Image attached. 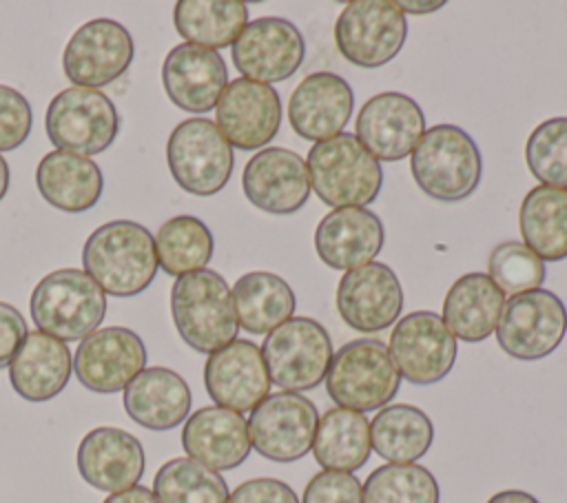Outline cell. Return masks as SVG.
Instances as JSON below:
<instances>
[{"mask_svg": "<svg viewBox=\"0 0 567 503\" xmlns=\"http://www.w3.org/2000/svg\"><path fill=\"white\" fill-rule=\"evenodd\" d=\"M27 332L29 330L22 312L11 304L0 301V368L9 366Z\"/></svg>", "mask_w": 567, "mask_h": 503, "instance_id": "obj_44", "label": "cell"}, {"mask_svg": "<svg viewBox=\"0 0 567 503\" xmlns=\"http://www.w3.org/2000/svg\"><path fill=\"white\" fill-rule=\"evenodd\" d=\"M323 381L337 408L363 414L381 410L394 399L401 374L383 341L352 339L332 355Z\"/></svg>", "mask_w": 567, "mask_h": 503, "instance_id": "obj_6", "label": "cell"}, {"mask_svg": "<svg viewBox=\"0 0 567 503\" xmlns=\"http://www.w3.org/2000/svg\"><path fill=\"white\" fill-rule=\"evenodd\" d=\"M332 339L328 330L310 317H292L261 343V357L270 383L286 392L317 388L332 361Z\"/></svg>", "mask_w": 567, "mask_h": 503, "instance_id": "obj_8", "label": "cell"}, {"mask_svg": "<svg viewBox=\"0 0 567 503\" xmlns=\"http://www.w3.org/2000/svg\"><path fill=\"white\" fill-rule=\"evenodd\" d=\"M410 171L427 197L461 202L478 188L483 157L476 142L461 126L436 124L423 133L410 153Z\"/></svg>", "mask_w": 567, "mask_h": 503, "instance_id": "obj_4", "label": "cell"}, {"mask_svg": "<svg viewBox=\"0 0 567 503\" xmlns=\"http://www.w3.org/2000/svg\"><path fill=\"white\" fill-rule=\"evenodd\" d=\"M228 503H299V499L288 483L270 476H259L239 483L228 494Z\"/></svg>", "mask_w": 567, "mask_h": 503, "instance_id": "obj_43", "label": "cell"}, {"mask_svg": "<svg viewBox=\"0 0 567 503\" xmlns=\"http://www.w3.org/2000/svg\"><path fill=\"white\" fill-rule=\"evenodd\" d=\"M434 441L432 419L416 406L392 403L370 421L372 450L390 463H414Z\"/></svg>", "mask_w": 567, "mask_h": 503, "instance_id": "obj_34", "label": "cell"}, {"mask_svg": "<svg viewBox=\"0 0 567 503\" xmlns=\"http://www.w3.org/2000/svg\"><path fill=\"white\" fill-rule=\"evenodd\" d=\"M35 186L42 199L53 208L84 213L100 202L104 177L91 157L55 148L38 162Z\"/></svg>", "mask_w": 567, "mask_h": 503, "instance_id": "obj_29", "label": "cell"}, {"mask_svg": "<svg viewBox=\"0 0 567 503\" xmlns=\"http://www.w3.org/2000/svg\"><path fill=\"white\" fill-rule=\"evenodd\" d=\"M213 233L195 215L171 217L159 226L155 235L157 266L171 277L204 270L213 257Z\"/></svg>", "mask_w": 567, "mask_h": 503, "instance_id": "obj_36", "label": "cell"}, {"mask_svg": "<svg viewBox=\"0 0 567 503\" xmlns=\"http://www.w3.org/2000/svg\"><path fill=\"white\" fill-rule=\"evenodd\" d=\"M505 292L485 273H465L443 299V321L450 332L467 343L487 339L501 319Z\"/></svg>", "mask_w": 567, "mask_h": 503, "instance_id": "obj_30", "label": "cell"}, {"mask_svg": "<svg viewBox=\"0 0 567 503\" xmlns=\"http://www.w3.org/2000/svg\"><path fill=\"white\" fill-rule=\"evenodd\" d=\"M339 317L359 332H379L396 324L403 310V288L388 264L370 261L348 270L337 286Z\"/></svg>", "mask_w": 567, "mask_h": 503, "instance_id": "obj_19", "label": "cell"}, {"mask_svg": "<svg viewBox=\"0 0 567 503\" xmlns=\"http://www.w3.org/2000/svg\"><path fill=\"white\" fill-rule=\"evenodd\" d=\"M38 330L60 341H82L106 315L104 290L80 268H58L44 275L29 299Z\"/></svg>", "mask_w": 567, "mask_h": 503, "instance_id": "obj_5", "label": "cell"}, {"mask_svg": "<svg viewBox=\"0 0 567 503\" xmlns=\"http://www.w3.org/2000/svg\"><path fill=\"white\" fill-rule=\"evenodd\" d=\"M518 228L543 261L567 259V188L534 186L520 202Z\"/></svg>", "mask_w": 567, "mask_h": 503, "instance_id": "obj_32", "label": "cell"}, {"mask_svg": "<svg viewBox=\"0 0 567 503\" xmlns=\"http://www.w3.org/2000/svg\"><path fill=\"white\" fill-rule=\"evenodd\" d=\"M489 279L509 295L540 288L545 281V261L520 242H501L487 259Z\"/></svg>", "mask_w": 567, "mask_h": 503, "instance_id": "obj_40", "label": "cell"}, {"mask_svg": "<svg viewBox=\"0 0 567 503\" xmlns=\"http://www.w3.org/2000/svg\"><path fill=\"white\" fill-rule=\"evenodd\" d=\"M204 386L219 408L252 412L270 392L261 348L248 339H233L210 352L204 363Z\"/></svg>", "mask_w": 567, "mask_h": 503, "instance_id": "obj_20", "label": "cell"}, {"mask_svg": "<svg viewBox=\"0 0 567 503\" xmlns=\"http://www.w3.org/2000/svg\"><path fill=\"white\" fill-rule=\"evenodd\" d=\"M399 9L405 13H432L443 7V2H396Z\"/></svg>", "mask_w": 567, "mask_h": 503, "instance_id": "obj_47", "label": "cell"}, {"mask_svg": "<svg viewBox=\"0 0 567 503\" xmlns=\"http://www.w3.org/2000/svg\"><path fill=\"white\" fill-rule=\"evenodd\" d=\"M162 84L177 109L206 113L217 106L228 84V69L217 51L182 42L164 58Z\"/></svg>", "mask_w": 567, "mask_h": 503, "instance_id": "obj_24", "label": "cell"}, {"mask_svg": "<svg viewBox=\"0 0 567 503\" xmlns=\"http://www.w3.org/2000/svg\"><path fill=\"white\" fill-rule=\"evenodd\" d=\"M525 162L540 184L567 188V117H549L529 133Z\"/></svg>", "mask_w": 567, "mask_h": 503, "instance_id": "obj_39", "label": "cell"}, {"mask_svg": "<svg viewBox=\"0 0 567 503\" xmlns=\"http://www.w3.org/2000/svg\"><path fill=\"white\" fill-rule=\"evenodd\" d=\"M354 137L381 162L408 157L425 133L421 106L405 93L385 91L372 95L359 111Z\"/></svg>", "mask_w": 567, "mask_h": 503, "instance_id": "obj_18", "label": "cell"}, {"mask_svg": "<svg viewBox=\"0 0 567 503\" xmlns=\"http://www.w3.org/2000/svg\"><path fill=\"white\" fill-rule=\"evenodd\" d=\"M370 421L365 414L330 408L319 417L312 454L323 470L354 472L370 459Z\"/></svg>", "mask_w": 567, "mask_h": 503, "instance_id": "obj_33", "label": "cell"}, {"mask_svg": "<svg viewBox=\"0 0 567 503\" xmlns=\"http://www.w3.org/2000/svg\"><path fill=\"white\" fill-rule=\"evenodd\" d=\"M215 124L239 151L266 146L281 126V100L275 86L255 80H230L215 106Z\"/></svg>", "mask_w": 567, "mask_h": 503, "instance_id": "obj_17", "label": "cell"}, {"mask_svg": "<svg viewBox=\"0 0 567 503\" xmlns=\"http://www.w3.org/2000/svg\"><path fill=\"white\" fill-rule=\"evenodd\" d=\"M78 472L100 492H122L140 483L144 474V445L122 428L100 425L78 445Z\"/></svg>", "mask_w": 567, "mask_h": 503, "instance_id": "obj_22", "label": "cell"}, {"mask_svg": "<svg viewBox=\"0 0 567 503\" xmlns=\"http://www.w3.org/2000/svg\"><path fill=\"white\" fill-rule=\"evenodd\" d=\"M71 370L73 359L64 341L42 330H29L9 361V381L18 397L42 403L66 388Z\"/></svg>", "mask_w": 567, "mask_h": 503, "instance_id": "obj_27", "label": "cell"}, {"mask_svg": "<svg viewBox=\"0 0 567 503\" xmlns=\"http://www.w3.org/2000/svg\"><path fill=\"white\" fill-rule=\"evenodd\" d=\"M434 474L416 463H385L363 483V503H439Z\"/></svg>", "mask_w": 567, "mask_h": 503, "instance_id": "obj_38", "label": "cell"}, {"mask_svg": "<svg viewBox=\"0 0 567 503\" xmlns=\"http://www.w3.org/2000/svg\"><path fill=\"white\" fill-rule=\"evenodd\" d=\"M230 55L241 78L261 84L284 82L301 66L306 42L290 20L264 16L244 27L230 47Z\"/></svg>", "mask_w": 567, "mask_h": 503, "instance_id": "obj_15", "label": "cell"}, {"mask_svg": "<svg viewBox=\"0 0 567 503\" xmlns=\"http://www.w3.org/2000/svg\"><path fill=\"white\" fill-rule=\"evenodd\" d=\"M133 38L111 18L84 22L66 42L62 71L75 86L97 89L122 78L133 62Z\"/></svg>", "mask_w": 567, "mask_h": 503, "instance_id": "obj_14", "label": "cell"}, {"mask_svg": "<svg viewBox=\"0 0 567 503\" xmlns=\"http://www.w3.org/2000/svg\"><path fill=\"white\" fill-rule=\"evenodd\" d=\"M405 38V13L390 0H352L334 22L339 53L361 69H379L394 60Z\"/></svg>", "mask_w": 567, "mask_h": 503, "instance_id": "obj_10", "label": "cell"}, {"mask_svg": "<svg viewBox=\"0 0 567 503\" xmlns=\"http://www.w3.org/2000/svg\"><path fill=\"white\" fill-rule=\"evenodd\" d=\"M237 324L250 335H268L292 319L297 299L290 284L266 270L241 275L233 290Z\"/></svg>", "mask_w": 567, "mask_h": 503, "instance_id": "obj_31", "label": "cell"}, {"mask_svg": "<svg viewBox=\"0 0 567 503\" xmlns=\"http://www.w3.org/2000/svg\"><path fill=\"white\" fill-rule=\"evenodd\" d=\"M84 273L113 297H135L157 275L155 237L131 219H113L97 226L82 248Z\"/></svg>", "mask_w": 567, "mask_h": 503, "instance_id": "obj_1", "label": "cell"}, {"mask_svg": "<svg viewBox=\"0 0 567 503\" xmlns=\"http://www.w3.org/2000/svg\"><path fill=\"white\" fill-rule=\"evenodd\" d=\"M383 222L370 208H332L315 230L319 259L334 270H354L370 264L383 248Z\"/></svg>", "mask_w": 567, "mask_h": 503, "instance_id": "obj_25", "label": "cell"}, {"mask_svg": "<svg viewBox=\"0 0 567 503\" xmlns=\"http://www.w3.org/2000/svg\"><path fill=\"white\" fill-rule=\"evenodd\" d=\"M399 374L414 386L439 383L456 361V337L432 310H414L401 317L388 343Z\"/></svg>", "mask_w": 567, "mask_h": 503, "instance_id": "obj_13", "label": "cell"}, {"mask_svg": "<svg viewBox=\"0 0 567 503\" xmlns=\"http://www.w3.org/2000/svg\"><path fill=\"white\" fill-rule=\"evenodd\" d=\"M352 109V86L332 71H317L295 86L288 100V120L301 140L317 144L339 135Z\"/></svg>", "mask_w": 567, "mask_h": 503, "instance_id": "obj_23", "label": "cell"}, {"mask_svg": "<svg viewBox=\"0 0 567 503\" xmlns=\"http://www.w3.org/2000/svg\"><path fill=\"white\" fill-rule=\"evenodd\" d=\"M146 368L142 337L124 326L97 328L84 337L73 355L78 381L97 394L124 390Z\"/></svg>", "mask_w": 567, "mask_h": 503, "instance_id": "obj_16", "label": "cell"}, {"mask_svg": "<svg viewBox=\"0 0 567 503\" xmlns=\"http://www.w3.org/2000/svg\"><path fill=\"white\" fill-rule=\"evenodd\" d=\"M153 494L159 503H228L224 476L190 456L166 461L153 479Z\"/></svg>", "mask_w": 567, "mask_h": 503, "instance_id": "obj_37", "label": "cell"}, {"mask_svg": "<svg viewBox=\"0 0 567 503\" xmlns=\"http://www.w3.org/2000/svg\"><path fill=\"white\" fill-rule=\"evenodd\" d=\"M7 191H9V164H7V160L0 155V202H2V197L7 195Z\"/></svg>", "mask_w": 567, "mask_h": 503, "instance_id": "obj_48", "label": "cell"}, {"mask_svg": "<svg viewBox=\"0 0 567 503\" xmlns=\"http://www.w3.org/2000/svg\"><path fill=\"white\" fill-rule=\"evenodd\" d=\"M173 22L188 44L217 51L239 38L248 24V7L239 0H179Z\"/></svg>", "mask_w": 567, "mask_h": 503, "instance_id": "obj_35", "label": "cell"}, {"mask_svg": "<svg viewBox=\"0 0 567 503\" xmlns=\"http://www.w3.org/2000/svg\"><path fill=\"white\" fill-rule=\"evenodd\" d=\"M310 188L334 208H365L383 186V168L352 133L312 144L308 160Z\"/></svg>", "mask_w": 567, "mask_h": 503, "instance_id": "obj_3", "label": "cell"}, {"mask_svg": "<svg viewBox=\"0 0 567 503\" xmlns=\"http://www.w3.org/2000/svg\"><path fill=\"white\" fill-rule=\"evenodd\" d=\"M184 452L202 465L221 472L241 465L250 454L248 421L228 408L195 410L182 428Z\"/></svg>", "mask_w": 567, "mask_h": 503, "instance_id": "obj_26", "label": "cell"}, {"mask_svg": "<svg viewBox=\"0 0 567 503\" xmlns=\"http://www.w3.org/2000/svg\"><path fill=\"white\" fill-rule=\"evenodd\" d=\"M44 129L58 151L91 157L115 142L120 113L106 93L69 86L49 102Z\"/></svg>", "mask_w": 567, "mask_h": 503, "instance_id": "obj_9", "label": "cell"}, {"mask_svg": "<svg viewBox=\"0 0 567 503\" xmlns=\"http://www.w3.org/2000/svg\"><path fill=\"white\" fill-rule=\"evenodd\" d=\"M171 315L182 341L197 352H215L237 339V315L226 279L210 270H195L175 279Z\"/></svg>", "mask_w": 567, "mask_h": 503, "instance_id": "obj_2", "label": "cell"}, {"mask_svg": "<svg viewBox=\"0 0 567 503\" xmlns=\"http://www.w3.org/2000/svg\"><path fill=\"white\" fill-rule=\"evenodd\" d=\"M301 503H363V485L352 472L321 470L308 481Z\"/></svg>", "mask_w": 567, "mask_h": 503, "instance_id": "obj_42", "label": "cell"}, {"mask_svg": "<svg viewBox=\"0 0 567 503\" xmlns=\"http://www.w3.org/2000/svg\"><path fill=\"white\" fill-rule=\"evenodd\" d=\"M487 503H540L536 496L523 490H503L487 499Z\"/></svg>", "mask_w": 567, "mask_h": 503, "instance_id": "obj_46", "label": "cell"}, {"mask_svg": "<svg viewBox=\"0 0 567 503\" xmlns=\"http://www.w3.org/2000/svg\"><path fill=\"white\" fill-rule=\"evenodd\" d=\"M241 188L252 206L270 215L297 213L312 191L306 160L281 146L261 148L246 162Z\"/></svg>", "mask_w": 567, "mask_h": 503, "instance_id": "obj_21", "label": "cell"}, {"mask_svg": "<svg viewBox=\"0 0 567 503\" xmlns=\"http://www.w3.org/2000/svg\"><path fill=\"white\" fill-rule=\"evenodd\" d=\"M104 503H159V501L153 494V490H148L144 485H133L128 490H122V492H115V494L106 496Z\"/></svg>", "mask_w": 567, "mask_h": 503, "instance_id": "obj_45", "label": "cell"}, {"mask_svg": "<svg viewBox=\"0 0 567 503\" xmlns=\"http://www.w3.org/2000/svg\"><path fill=\"white\" fill-rule=\"evenodd\" d=\"M33 126L29 100L13 86L0 84V153L22 146Z\"/></svg>", "mask_w": 567, "mask_h": 503, "instance_id": "obj_41", "label": "cell"}, {"mask_svg": "<svg viewBox=\"0 0 567 503\" xmlns=\"http://www.w3.org/2000/svg\"><path fill=\"white\" fill-rule=\"evenodd\" d=\"M317 421V406L308 397L286 390L268 394L250 412V445L268 461H299L312 448Z\"/></svg>", "mask_w": 567, "mask_h": 503, "instance_id": "obj_12", "label": "cell"}, {"mask_svg": "<svg viewBox=\"0 0 567 503\" xmlns=\"http://www.w3.org/2000/svg\"><path fill=\"white\" fill-rule=\"evenodd\" d=\"M190 403L193 397L184 377L164 366L144 368L122 397L128 419L153 432H166L186 421Z\"/></svg>", "mask_w": 567, "mask_h": 503, "instance_id": "obj_28", "label": "cell"}, {"mask_svg": "<svg viewBox=\"0 0 567 503\" xmlns=\"http://www.w3.org/2000/svg\"><path fill=\"white\" fill-rule=\"evenodd\" d=\"M166 162L182 191L208 197L228 184L235 155L213 120L188 117L171 131Z\"/></svg>", "mask_w": 567, "mask_h": 503, "instance_id": "obj_7", "label": "cell"}, {"mask_svg": "<svg viewBox=\"0 0 567 503\" xmlns=\"http://www.w3.org/2000/svg\"><path fill=\"white\" fill-rule=\"evenodd\" d=\"M494 332L509 357L536 361L551 355L565 339L567 308L545 288L509 295Z\"/></svg>", "mask_w": 567, "mask_h": 503, "instance_id": "obj_11", "label": "cell"}]
</instances>
